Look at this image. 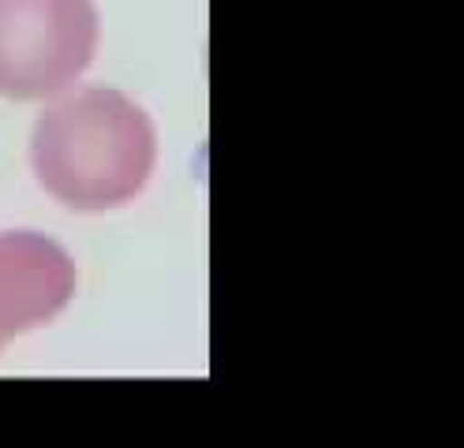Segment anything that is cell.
<instances>
[{"label": "cell", "instance_id": "1", "mask_svg": "<svg viewBox=\"0 0 464 448\" xmlns=\"http://www.w3.org/2000/svg\"><path fill=\"white\" fill-rule=\"evenodd\" d=\"M31 168L38 187L72 214L121 209L154 179V116L121 86L75 82L42 101L31 131Z\"/></svg>", "mask_w": 464, "mask_h": 448}, {"label": "cell", "instance_id": "2", "mask_svg": "<svg viewBox=\"0 0 464 448\" xmlns=\"http://www.w3.org/2000/svg\"><path fill=\"white\" fill-rule=\"evenodd\" d=\"M102 45L98 0H0V98L49 101L86 79Z\"/></svg>", "mask_w": 464, "mask_h": 448}, {"label": "cell", "instance_id": "3", "mask_svg": "<svg viewBox=\"0 0 464 448\" xmlns=\"http://www.w3.org/2000/svg\"><path fill=\"white\" fill-rule=\"evenodd\" d=\"M79 269L64 243L34 228L0 232V351L64 314Z\"/></svg>", "mask_w": 464, "mask_h": 448}]
</instances>
